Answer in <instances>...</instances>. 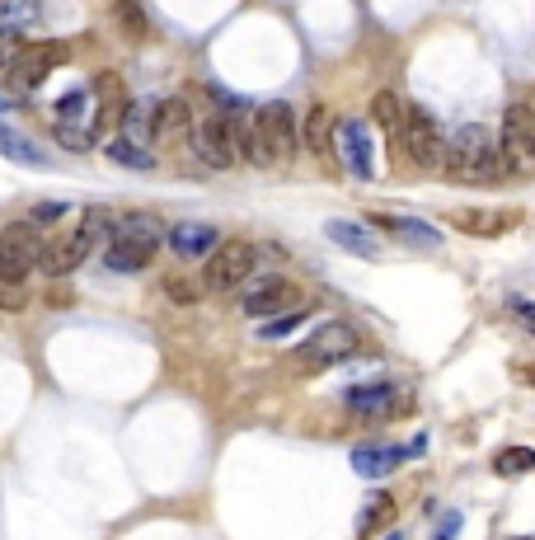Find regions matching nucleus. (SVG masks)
I'll return each instance as SVG.
<instances>
[{
  "instance_id": "1",
  "label": "nucleus",
  "mask_w": 535,
  "mask_h": 540,
  "mask_svg": "<svg viewBox=\"0 0 535 540\" xmlns=\"http://www.w3.org/2000/svg\"><path fill=\"white\" fill-rule=\"evenodd\" d=\"M442 170L451 184H498L507 179V155L498 132L484 123H460L456 132H446V155Z\"/></svg>"
},
{
  "instance_id": "2",
  "label": "nucleus",
  "mask_w": 535,
  "mask_h": 540,
  "mask_svg": "<svg viewBox=\"0 0 535 540\" xmlns=\"http://www.w3.org/2000/svg\"><path fill=\"white\" fill-rule=\"evenodd\" d=\"M296 151H301V127H296L291 104L277 99V104H259V108H254V127H249V146H245L249 165L273 170V165H287Z\"/></svg>"
},
{
  "instance_id": "3",
  "label": "nucleus",
  "mask_w": 535,
  "mask_h": 540,
  "mask_svg": "<svg viewBox=\"0 0 535 540\" xmlns=\"http://www.w3.org/2000/svg\"><path fill=\"white\" fill-rule=\"evenodd\" d=\"M160 240H165V226L155 216L146 212L113 216V231L104 240V263L113 273H141V268H151Z\"/></svg>"
},
{
  "instance_id": "4",
  "label": "nucleus",
  "mask_w": 535,
  "mask_h": 540,
  "mask_svg": "<svg viewBox=\"0 0 535 540\" xmlns=\"http://www.w3.org/2000/svg\"><path fill=\"white\" fill-rule=\"evenodd\" d=\"M108 231H113V212L108 207H90V212L80 216L76 235H66L62 245H52L38 254V268H43L47 278H66L71 268H80V263L90 259L94 249L108 240Z\"/></svg>"
},
{
  "instance_id": "5",
  "label": "nucleus",
  "mask_w": 535,
  "mask_h": 540,
  "mask_svg": "<svg viewBox=\"0 0 535 540\" xmlns=\"http://www.w3.org/2000/svg\"><path fill=\"white\" fill-rule=\"evenodd\" d=\"M254 263H259V249L249 245V240H221V245L207 254L202 287H207V292H235V287L249 282Z\"/></svg>"
},
{
  "instance_id": "6",
  "label": "nucleus",
  "mask_w": 535,
  "mask_h": 540,
  "mask_svg": "<svg viewBox=\"0 0 535 540\" xmlns=\"http://www.w3.org/2000/svg\"><path fill=\"white\" fill-rule=\"evenodd\" d=\"M357 343H362V334H357V324L348 320H324L315 334H310L301 348H296V367H334V362H343V357L357 353Z\"/></svg>"
},
{
  "instance_id": "7",
  "label": "nucleus",
  "mask_w": 535,
  "mask_h": 540,
  "mask_svg": "<svg viewBox=\"0 0 535 540\" xmlns=\"http://www.w3.org/2000/svg\"><path fill=\"white\" fill-rule=\"evenodd\" d=\"M399 141H404V155H409L418 170H442V155H446V132L437 127V118H432L428 108L409 104V113H404V132H399Z\"/></svg>"
},
{
  "instance_id": "8",
  "label": "nucleus",
  "mask_w": 535,
  "mask_h": 540,
  "mask_svg": "<svg viewBox=\"0 0 535 540\" xmlns=\"http://www.w3.org/2000/svg\"><path fill=\"white\" fill-rule=\"evenodd\" d=\"M38 254H43V240H38L33 221L5 226L0 231V282H24L38 268Z\"/></svg>"
},
{
  "instance_id": "9",
  "label": "nucleus",
  "mask_w": 535,
  "mask_h": 540,
  "mask_svg": "<svg viewBox=\"0 0 535 540\" xmlns=\"http://www.w3.org/2000/svg\"><path fill=\"white\" fill-rule=\"evenodd\" d=\"M334 155H338V165H343L357 184H371V179H376L371 132H367L362 118H338V123H334Z\"/></svg>"
},
{
  "instance_id": "10",
  "label": "nucleus",
  "mask_w": 535,
  "mask_h": 540,
  "mask_svg": "<svg viewBox=\"0 0 535 540\" xmlns=\"http://www.w3.org/2000/svg\"><path fill=\"white\" fill-rule=\"evenodd\" d=\"M503 155H507V170H531L535 165V108L531 104H512L503 113Z\"/></svg>"
},
{
  "instance_id": "11",
  "label": "nucleus",
  "mask_w": 535,
  "mask_h": 540,
  "mask_svg": "<svg viewBox=\"0 0 535 540\" xmlns=\"http://www.w3.org/2000/svg\"><path fill=\"white\" fill-rule=\"evenodd\" d=\"M62 62H66V43H33V47H24V52L15 57L10 80H15L19 94H33V90H43L47 76H52Z\"/></svg>"
},
{
  "instance_id": "12",
  "label": "nucleus",
  "mask_w": 535,
  "mask_h": 540,
  "mask_svg": "<svg viewBox=\"0 0 535 540\" xmlns=\"http://www.w3.org/2000/svg\"><path fill=\"white\" fill-rule=\"evenodd\" d=\"M188 146H193V155H198L207 170H230L240 155H235V141H230V127L226 118L216 113V118H202V123H193V137H188Z\"/></svg>"
},
{
  "instance_id": "13",
  "label": "nucleus",
  "mask_w": 535,
  "mask_h": 540,
  "mask_svg": "<svg viewBox=\"0 0 535 540\" xmlns=\"http://www.w3.org/2000/svg\"><path fill=\"white\" fill-rule=\"evenodd\" d=\"M296 287H291L287 278H263L259 287H249L245 292V315H254V320H268V315H282V310H296Z\"/></svg>"
},
{
  "instance_id": "14",
  "label": "nucleus",
  "mask_w": 535,
  "mask_h": 540,
  "mask_svg": "<svg viewBox=\"0 0 535 540\" xmlns=\"http://www.w3.org/2000/svg\"><path fill=\"white\" fill-rule=\"evenodd\" d=\"M193 137V104L188 99H160L155 104V127L151 141L155 146H179V141Z\"/></svg>"
},
{
  "instance_id": "15",
  "label": "nucleus",
  "mask_w": 535,
  "mask_h": 540,
  "mask_svg": "<svg viewBox=\"0 0 535 540\" xmlns=\"http://www.w3.org/2000/svg\"><path fill=\"white\" fill-rule=\"evenodd\" d=\"M165 240H169V249H174L179 259H207V254L221 245L216 226H202V221H179V226H169Z\"/></svg>"
},
{
  "instance_id": "16",
  "label": "nucleus",
  "mask_w": 535,
  "mask_h": 540,
  "mask_svg": "<svg viewBox=\"0 0 535 540\" xmlns=\"http://www.w3.org/2000/svg\"><path fill=\"white\" fill-rule=\"evenodd\" d=\"M451 226L465 235H479V240H493L517 226V212H484V207H465V212H451Z\"/></svg>"
},
{
  "instance_id": "17",
  "label": "nucleus",
  "mask_w": 535,
  "mask_h": 540,
  "mask_svg": "<svg viewBox=\"0 0 535 540\" xmlns=\"http://www.w3.org/2000/svg\"><path fill=\"white\" fill-rule=\"evenodd\" d=\"M371 226H376V231L399 235V240H409V245H423V249H437V245H442V231H437V226H428V221H409V216L371 212Z\"/></svg>"
},
{
  "instance_id": "18",
  "label": "nucleus",
  "mask_w": 535,
  "mask_h": 540,
  "mask_svg": "<svg viewBox=\"0 0 535 540\" xmlns=\"http://www.w3.org/2000/svg\"><path fill=\"white\" fill-rule=\"evenodd\" d=\"M334 113H329V104H310L306 113V127H301V146L306 151H315L320 160H329L334 155Z\"/></svg>"
},
{
  "instance_id": "19",
  "label": "nucleus",
  "mask_w": 535,
  "mask_h": 540,
  "mask_svg": "<svg viewBox=\"0 0 535 540\" xmlns=\"http://www.w3.org/2000/svg\"><path fill=\"white\" fill-rule=\"evenodd\" d=\"M404 461H409V447H357L352 451V470L367 475V479L390 475V470L404 465Z\"/></svg>"
},
{
  "instance_id": "20",
  "label": "nucleus",
  "mask_w": 535,
  "mask_h": 540,
  "mask_svg": "<svg viewBox=\"0 0 535 540\" xmlns=\"http://www.w3.org/2000/svg\"><path fill=\"white\" fill-rule=\"evenodd\" d=\"M404 113H409V99L399 90H376V99H371V123L381 127L385 137H399L404 132Z\"/></svg>"
},
{
  "instance_id": "21",
  "label": "nucleus",
  "mask_w": 535,
  "mask_h": 540,
  "mask_svg": "<svg viewBox=\"0 0 535 540\" xmlns=\"http://www.w3.org/2000/svg\"><path fill=\"white\" fill-rule=\"evenodd\" d=\"M324 235H329L334 245L352 249V254H362V259H376V254H381V245H376V235H371L367 226H352V221H329V226H324Z\"/></svg>"
},
{
  "instance_id": "22",
  "label": "nucleus",
  "mask_w": 535,
  "mask_h": 540,
  "mask_svg": "<svg viewBox=\"0 0 535 540\" xmlns=\"http://www.w3.org/2000/svg\"><path fill=\"white\" fill-rule=\"evenodd\" d=\"M123 137L137 141V146H151V127H155V104H141V99H127L123 104Z\"/></svg>"
},
{
  "instance_id": "23",
  "label": "nucleus",
  "mask_w": 535,
  "mask_h": 540,
  "mask_svg": "<svg viewBox=\"0 0 535 540\" xmlns=\"http://www.w3.org/2000/svg\"><path fill=\"white\" fill-rule=\"evenodd\" d=\"M390 404H395V386H385V381H371V386H352L348 390L352 414H385Z\"/></svg>"
},
{
  "instance_id": "24",
  "label": "nucleus",
  "mask_w": 535,
  "mask_h": 540,
  "mask_svg": "<svg viewBox=\"0 0 535 540\" xmlns=\"http://www.w3.org/2000/svg\"><path fill=\"white\" fill-rule=\"evenodd\" d=\"M43 19V0H0V33L33 29Z\"/></svg>"
},
{
  "instance_id": "25",
  "label": "nucleus",
  "mask_w": 535,
  "mask_h": 540,
  "mask_svg": "<svg viewBox=\"0 0 535 540\" xmlns=\"http://www.w3.org/2000/svg\"><path fill=\"white\" fill-rule=\"evenodd\" d=\"M0 155H10L15 165H47V155L33 146V141H24L19 132H10V127L0 123Z\"/></svg>"
},
{
  "instance_id": "26",
  "label": "nucleus",
  "mask_w": 535,
  "mask_h": 540,
  "mask_svg": "<svg viewBox=\"0 0 535 540\" xmlns=\"http://www.w3.org/2000/svg\"><path fill=\"white\" fill-rule=\"evenodd\" d=\"M108 151V160H113V165H127V170H155V155L146 151V146H137V141H108L104 146Z\"/></svg>"
},
{
  "instance_id": "27",
  "label": "nucleus",
  "mask_w": 535,
  "mask_h": 540,
  "mask_svg": "<svg viewBox=\"0 0 535 540\" xmlns=\"http://www.w3.org/2000/svg\"><path fill=\"white\" fill-rule=\"evenodd\" d=\"M493 470H498L503 479L531 475V470H535V451H531V447H507V451H498V456H493Z\"/></svg>"
},
{
  "instance_id": "28",
  "label": "nucleus",
  "mask_w": 535,
  "mask_h": 540,
  "mask_svg": "<svg viewBox=\"0 0 535 540\" xmlns=\"http://www.w3.org/2000/svg\"><path fill=\"white\" fill-rule=\"evenodd\" d=\"M390 517H395V498H390V494H371L367 508H362V526H357V531L371 536V531H376L381 522H390Z\"/></svg>"
},
{
  "instance_id": "29",
  "label": "nucleus",
  "mask_w": 535,
  "mask_h": 540,
  "mask_svg": "<svg viewBox=\"0 0 535 540\" xmlns=\"http://www.w3.org/2000/svg\"><path fill=\"white\" fill-rule=\"evenodd\" d=\"M113 19H118L132 38H141V33L151 29V19H146V10H141L137 0H118V5H113Z\"/></svg>"
},
{
  "instance_id": "30",
  "label": "nucleus",
  "mask_w": 535,
  "mask_h": 540,
  "mask_svg": "<svg viewBox=\"0 0 535 540\" xmlns=\"http://www.w3.org/2000/svg\"><path fill=\"white\" fill-rule=\"evenodd\" d=\"M306 320V310L296 306V310H282V315H268V324H263L259 329V339H287L291 329H296V324Z\"/></svg>"
},
{
  "instance_id": "31",
  "label": "nucleus",
  "mask_w": 535,
  "mask_h": 540,
  "mask_svg": "<svg viewBox=\"0 0 535 540\" xmlns=\"http://www.w3.org/2000/svg\"><path fill=\"white\" fill-rule=\"evenodd\" d=\"M85 108H90V90L62 94V99H57V113H62L57 123H80V118H85Z\"/></svg>"
},
{
  "instance_id": "32",
  "label": "nucleus",
  "mask_w": 535,
  "mask_h": 540,
  "mask_svg": "<svg viewBox=\"0 0 535 540\" xmlns=\"http://www.w3.org/2000/svg\"><path fill=\"white\" fill-rule=\"evenodd\" d=\"M57 141H62L66 151H90V146H94V132H85L80 123H57Z\"/></svg>"
},
{
  "instance_id": "33",
  "label": "nucleus",
  "mask_w": 535,
  "mask_h": 540,
  "mask_svg": "<svg viewBox=\"0 0 535 540\" xmlns=\"http://www.w3.org/2000/svg\"><path fill=\"white\" fill-rule=\"evenodd\" d=\"M29 296H24V282H0V310H24Z\"/></svg>"
},
{
  "instance_id": "34",
  "label": "nucleus",
  "mask_w": 535,
  "mask_h": 540,
  "mask_svg": "<svg viewBox=\"0 0 535 540\" xmlns=\"http://www.w3.org/2000/svg\"><path fill=\"white\" fill-rule=\"evenodd\" d=\"M66 212H71L66 202H38V207L29 212V221H33V226H52V221H57V216H66Z\"/></svg>"
},
{
  "instance_id": "35",
  "label": "nucleus",
  "mask_w": 535,
  "mask_h": 540,
  "mask_svg": "<svg viewBox=\"0 0 535 540\" xmlns=\"http://www.w3.org/2000/svg\"><path fill=\"white\" fill-rule=\"evenodd\" d=\"M165 292H169V301H179V306H193V301H198V287L188 278H169Z\"/></svg>"
},
{
  "instance_id": "36",
  "label": "nucleus",
  "mask_w": 535,
  "mask_h": 540,
  "mask_svg": "<svg viewBox=\"0 0 535 540\" xmlns=\"http://www.w3.org/2000/svg\"><path fill=\"white\" fill-rule=\"evenodd\" d=\"M19 52H24V43H19L15 33H0V71H10Z\"/></svg>"
},
{
  "instance_id": "37",
  "label": "nucleus",
  "mask_w": 535,
  "mask_h": 540,
  "mask_svg": "<svg viewBox=\"0 0 535 540\" xmlns=\"http://www.w3.org/2000/svg\"><path fill=\"white\" fill-rule=\"evenodd\" d=\"M507 310L526 324V334H535V301H507Z\"/></svg>"
},
{
  "instance_id": "38",
  "label": "nucleus",
  "mask_w": 535,
  "mask_h": 540,
  "mask_svg": "<svg viewBox=\"0 0 535 540\" xmlns=\"http://www.w3.org/2000/svg\"><path fill=\"white\" fill-rule=\"evenodd\" d=\"M456 526H460V512H446L442 526H437V536H432V540H451V536H456Z\"/></svg>"
},
{
  "instance_id": "39",
  "label": "nucleus",
  "mask_w": 535,
  "mask_h": 540,
  "mask_svg": "<svg viewBox=\"0 0 535 540\" xmlns=\"http://www.w3.org/2000/svg\"><path fill=\"white\" fill-rule=\"evenodd\" d=\"M423 451H428V437H413V442H409V461H413V456H423Z\"/></svg>"
},
{
  "instance_id": "40",
  "label": "nucleus",
  "mask_w": 535,
  "mask_h": 540,
  "mask_svg": "<svg viewBox=\"0 0 535 540\" xmlns=\"http://www.w3.org/2000/svg\"><path fill=\"white\" fill-rule=\"evenodd\" d=\"M517 376H521V381H526V386H535V362H526V367H521Z\"/></svg>"
},
{
  "instance_id": "41",
  "label": "nucleus",
  "mask_w": 535,
  "mask_h": 540,
  "mask_svg": "<svg viewBox=\"0 0 535 540\" xmlns=\"http://www.w3.org/2000/svg\"><path fill=\"white\" fill-rule=\"evenodd\" d=\"M385 540H404V536H399V531H390V536H385Z\"/></svg>"
}]
</instances>
